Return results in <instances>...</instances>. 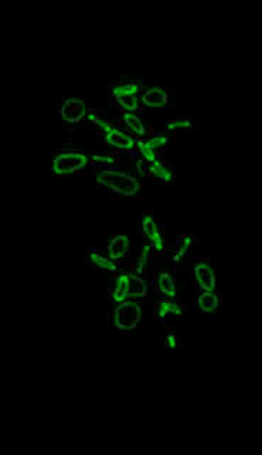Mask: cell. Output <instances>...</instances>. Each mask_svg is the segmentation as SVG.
<instances>
[{"label":"cell","mask_w":262,"mask_h":455,"mask_svg":"<svg viewBox=\"0 0 262 455\" xmlns=\"http://www.w3.org/2000/svg\"><path fill=\"white\" fill-rule=\"evenodd\" d=\"M99 184L124 196H133L140 190V183L130 175L114 169L102 170L96 176Z\"/></svg>","instance_id":"obj_1"},{"label":"cell","mask_w":262,"mask_h":455,"mask_svg":"<svg viewBox=\"0 0 262 455\" xmlns=\"http://www.w3.org/2000/svg\"><path fill=\"white\" fill-rule=\"evenodd\" d=\"M147 295V284L138 276L124 274L116 282L113 298L117 302L124 301L127 298H144Z\"/></svg>","instance_id":"obj_2"},{"label":"cell","mask_w":262,"mask_h":455,"mask_svg":"<svg viewBox=\"0 0 262 455\" xmlns=\"http://www.w3.org/2000/svg\"><path fill=\"white\" fill-rule=\"evenodd\" d=\"M141 319V310L139 304L132 301H123L115 310L114 324L121 331H133Z\"/></svg>","instance_id":"obj_3"},{"label":"cell","mask_w":262,"mask_h":455,"mask_svg":"<svg viewBox=\"0 0 262 455\" xmlns=\"http://www.w3.org/2000/svg\"><path fill=\"white\" fill-rule=\"evenodd\" d=\"M88 157L81 153H64L58 155L53 161L52 169L58 175L73 173L83 168L88 164Z\"/></svg>","instance_id":"obj_4"},{"label":"cell","mask_w":262,"mask_h":455,"mask_svg":"<svg viewBox=\"0 0 262 455\" xmlns=\"http://www.w3.org/2000/svg\"><path fill=\"white\" fill-rule=\"evenodd\" d=\"M60 114L66 121L78 122L86 115V104L80 98H68L62 105Z\"/></svg>","instance_id":"obj_5"},{"label":"cell","mask_w":262,"mask_h":455,"mask_svg":"<svg viewBox=\"0 0 262 455\" xmlns=\"http://www.w3.org/2000/svg\"><path fill=\"white\" fill-rule=\"evenodd\" d=\"M194 275L198 286L207 292L214 290L216 286V277L213 269L206 263H198L194 268Z\"/></svg>","instance_id":"obj_6"},{"label":"cell","mask_w":262,"mask_h":455,"mask_svg":"<svg viewBox=\"0 0 262 455\" xmlns=\"http://www.w3.org/2000/svg\"><path fill=\"white\" fill-rule=\"evenodd\" d=\"M141 100L149 108H162L167 103V94L162 89L152 88L142 95Z\"/></svg>","instance_id":"obj_7"},{"label":"cell","mask_w":262,"mask_h":455,"mask_svg":"<svg viewBox=\"0 0 262 455\" xmlns=\"http://www.w3.org/2000/svg\"><path fill=\"white\" fill-rule=\"evenodd\" d=\"M106 141L110 145L120 149H131L135 145V141L132 138L117 128H112L110 132L107 133Z\"/></svg>","instance_id":"obj_8"},{"label":"cell","mask_w":262,"mask_h":455,"mask_svg":"<svg viewBox=\"0 0 262 455\" xmlns=\"http://www.w3.org/2000/svg\"><path fill=\"white\" fill-rule=\"evenodd\" d=\"M143 231L144 233L147 235V238L152 241L154 245V248L157 250H163V241L162 238L160 236L159 232V228L154 221L153 218L151 216H146L143 218Z\"/></svg>","instance_id":"obj_9"},{"label":"cell","mask_w":262,"mask_h":455,"mask_svg":"<svg viewBox=\"0 0 262 455\" xmlns=\"http://www.w3.org/2000/svg\"><path fill=\"white\" fill-rule=\"evenodd\" d=\"M129 246V239L126 235H119L114 238L109 245V259L119 260L126 255Z\"/></svg>","instance_id":"obj_10"},{"label":"cell","mask_w":262,"mask_h":455,"mask_svg":"<svg viewBox=\"0 0 262 455\" xmlns=\"http://www.w3.org/2000/svg\"><path fill=\"white\" fill-rule=\"evenodd\" d=\"M158 284L160 291L164 295H167L170 298H173L176 296V288L173 278L170 274L168 273H161L159 276L158 279Z\"/></svg>","instance_id":"obj_11"},{"label":"cell","mask_w":262,"mask_h":455,"mask_svg":"<svg viewBox=\"0 0 262 455\" xmlns=\"http://www.w3.org/2000/svg\"><path fill=\"white\" fill-rule=\"evenodd\" d=\"M198 303L200 309L205 312H212L217 309L218 300L216 295L211 292H206L198 297Z\"/></svg>","instance_id":"obj_12"},{"label":"cell","mask_w":262,"mask_h":455,"mask_svg":"<svg viewBox=\"0 0 262 455\" xmlns=\"http://www.w3.org/2000/svg\"><path fill=\"white\" fill-rule=\"evenodd\" d=\"M124 121L128 125V128H130L136 134L143 136L146 132V128L143 125L141 121V119L138 118L137 116L131 114V112H127L124 114Z\"/></svg>","instance_id":"obj_13"},{"label":"cell","mask_w":262,"mask_h":455,"mask_svg":"<svg viewBox=\"0 0 262 455\" xmlns=\"http://www.w3.org/2000/svg\"><path fill=\"white\" fill-rule=\"evenodd\" d=\"M148 170L153 174L154 176L160 178L161 180H166V181H169L171 180V177H172L171 171L168 168L164 167L160 161L157 160L154 161L151 166H149Z\"/></svg>","instance_id":"obj_14"},{"label":"cell","mask_w":262,"mask_h":455,"mask_svg":"<svg viewBox=\"0 0 262 455\" xmlns=\"http://www.w3.org/2000/svg\"><path fill=\"white\" fill-rule=\"evenodd\" d=\"M173 313L175 315L182 314V311L179 306L171 301H161L159 309V316L160 318H164L167 315Z\"/></svg>","instance_id":"obj_15"},{"label":"cell","mask_w":262,"mask_h":455,"mask_svg":"<svg viewBox=\"0 0 262 455\" xmlns=\"http://www.w3.org/2000/svg\"><path fill=\"white\" fill-rule=\"evenodd\" d=\"M116 100L123 109L128 111H134L138 109V98L135 95L116 96Z\"/></svg>","instance_id":"obj_16"},{"label":"cell","mask_w":262,"mask_h":455,"mask_svg":"<svg viewBox=\"0 0 262 455\" xmlns=\"http://www.w3.org/2000/svg\"><path fill=\"white\" fill-rule=\"evenodd\" d=\"M90 259H91L92 263H95L98 267H100L102 269H108L109 271H116V269H117V267H116L114 263H111L109 260L104 258L99 254L91 253Z\"/></svg>","instance_id":"obj_17"},{"label":"cell","mask_w":262,"mask_h":455,"mask_svg":"<svg viewBox=\"0 0 262 455\" xmlns=\"http://www.w3.org/2000/svg\"><path fill=\"white\" fill-rule=\"evenodd\" d=\"M139 92V87L137 84H126L124 86L117 87L113 90L115 96H125V95H136Z\"/></svg>","instance_id":"obj_18"},{"label":"cell","mask_w":262,"mask_h":455,"mask_svg":"<svg viewBox=\"0 0 262 455\" xmlns=\"http://www.w3.org/2000/svg\"><path fill=\"white\" fill-rule=\"evenodd\" d=\"M149 251H150V246H148V245H144L143 248H142V250H141V256L139 258L138 264H137V272H138L139 274H141V273H142L143 269H144L145 266H146V264H147V259Z\"/></svg>","instance_id":"obj_19"},{"label":"cell","mask_w":262,"mask_h":455,"mask_svg":"<svg viewBox=\"0 0 262 455\" xmlns=\"http://www.w3.org/2000/svg\"><path fill=\"white\" fill-rule=\"evenodd\" d=\"M138 147L140 148V150L141 151V153L143 155V157L147 160V161L149 162H154L156 161V156H155V153H154V149L152 148H149L146 146L145 142L143 141H138Z\"/></svg>","instance_id":"obj_20"},{"label":"cell","mask_w":262,"mask_h":455,"mask_svg":"<svg viewBox=\"0 0 262 455\" xmlns=\"http://www.w3.org/2000/svg\"><path fill=\"white\" fill-rule=\"evenodd\" d=\"M167 142V139L166 137H156L153 139H150L149 141L145 142L146 146L149 148H157V147H162L164 146Z\"/></svg>","instance_id":"obj_21"},{"label":"cell","mask_w":262,"mask_h":455,"mask_svg":"<svg viewBox=\"0 0 262 455\" xmlns=\"http://www.w3.org/2000/svg\"><path fill=\"white\" fill-rule=\"evenodd\" d=\"M191 123L190 120H179V121L172 122L170 124H167V130H172V129H175V128H191Z\"/></svg>","instance_id":"obj_22"},{"label":"cell","mask_w":262,"mask_h":455,"mask_svg":"<svg viewBox=\"0 0 262 455\" xmlns=\"http://www.w3.org/2000/svg\"><path fill=\"white\" fill-rule=\"evenodd\" d=\"M191 244V239L190 237L186 238L185 239H184V243L179 248L178 254H177L180 259L185 255L186 251L189 249V247H190Z\"/></svg>","instance_id":"obj_23"},{"label":"cell","mask_w":262,"mask_h":455,"mask_svg":"<svg viewBox=\"0 0 262 455\" xmlns=\"http://www.w3.org/2000/svg\"><path fill=\"white\" fill-rule=\"evenodd\" d=\"M167 346L169 349H175L177 347V338L173 334H167L165 337Z\"/></svg>","instance_id":"obj_24"},{"label":"cell","mask_w":262,"mask_h":455,"mask_svg":"<svg viewBox=\"0 0 262 455\" xmlns=\"http://www.w3.org/2000/svg\"><path fill=\"white\" fill-rule=\"evenodd\" d=\"M93 161L97 162H105V163H113L114 159L111 157H104V156H91Z\"/></svg>","instance_id":"obj_25"},{"label":"cell","mask_w":262,"mask_h":455,"mask_svg":"<svg viewBox=\"0 0 262 455\" xmlns=\"http://www.w3.org/2000/svg\"><path fill=\"white\" fill-rule=\"evenodd\" d=\"M173 260H174V262H179V261H180V258L176 254V255L173 256Z\"/></svg>","instance_id":"obj_26"}]
</instances>
